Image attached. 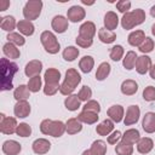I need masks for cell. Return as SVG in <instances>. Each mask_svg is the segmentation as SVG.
Returning <instances> with one entry per match:
<instances>
[{
    "instance_id": "7402d4cb",
    "label": "cell",
    "mask_w": 155,
    "mask_h": 155,
    "mask_svg": "<svg viewBox=\"0 0 155 155\" xmlns=\"http://www.w3.org/2000/svg\"><path fill=\"white\" fill-rule=\"evenodd\" d=\"M145 36H144V33L142 30H136L133 33L130 34L128 36V42L132 45V46H139L143 41H144Z\"/></svg>"
},
{
    "instance_id": "4fadbf2b",
    "label": "cell",
    "mask_w": 155,
    "mask_h": 155,
    "mask_svg": "<svg viewBox=\"0 0 155 155\" xmlns=\"http://www.w3.org/2000/svg\"><path fill=\"white\" fill-rule=\"evenodd\" d=\"M2 151L7 155H17L21 151V145L15 140H6L2 145Z\"/></svg>"
},
{
    "instance_id": "9f6ffc18",
    "label": "cell",
    "mask_w": 155,
    "mask_h": 155,
    "mask_svg": "<svg viewBox=\"0 0 155 155\" xmlns=\"http://www.w3.org/2000/svg\"><path fill=\"white\" fill-rule=\"evenodd\" d=\"M82 155H92V153L90 151V150H86V151H84V154Z\"/></svg>"
},
{
    "instance_id": "ab89813d",
    "label": "cell",
    "mask_w": 155,
    "mask_h": 155,
    "mask_svg": "<svg viewBox=\"0 0 155 155\" xmlns=\"http://www.w3.org/2000/svg\"><path fill=\"white\" fill-rule=\"evenodd\" d=\"M40 86H41V79H40V75L33 76V78L29 80V84H28V88H29V91H31V92H38V91L40 90Z\"/></svg>"
},
{
    "instance_id": "f5cc1de1",
    "label": "cell",
    "mask_w": 155,
    "mask_h": 155,
    "mask_svg": "<svg viewBox=\"0 0 155 155\" xmlns=\"http://www.w3.org/2000/svg\"><path fill=\"white\" fill-rule=\"evenodd\" d=\"M10 6V1H6V0H0V10L1 11H5L7 7Z\"/></svg>"
},
{
    "instance_id": "cb8c5ba5",
    "label": "cell",
    "mask_w": 155,
    "mask_h": 155,
    "mask_svg": "<svg viewBox=\"0 0 155 155\" xmlns=\"http://www.w3.org/2000/svg\"><path fill=\"white\" fill-rule=\"evenodd\" d=\"M18 30L24 35H31L34 33V25L30 23V21H19L17 23Z\"/></svg>"
},
{
    "instance_id": "f6af8a7d",
    "label": "cell",
    "mask_w": 155,
    "mask_h": 155,
    "mask_svg": "<svg viewBox=\"0 0 155 155\" xmlns=\"http://www.w3.org/2000/svg\"><path fill=\"white\" fill-rule=\"evenodd\" d=\"M91 96H92V91L87 86H84L81 88V91L79 92V94H78V97H79L80 101H87V99H90Z\"/></svg>"
},
{
    "instance_id": "60d3db41",
    "label": "cell",
    "mask_w": 155,
    "mask_h": 155,
    "mask_svg": "<svg viewBox=\"0 0 155 155\" xmlns=\"http://www.w3.org/2000/svg\"><path fill=\"white\" fill-rule=\"evenodd\" d=\"M122 54H124V48H122L120 45L114 46V47L111 48V51H110V58H111L113 61H116V62L121 59Z\"/></svg>"
},
{
    "instance_id": "4316f807",
    "label": "cell",
    "mask_w": 155,
    "mask_h": 155,
    "mask_svg": "<svg viewBox=\"0 0 155 155\" xmlns=\"http://www.w3.org/2000/svg\"><path fill=\"white\" fill-rule=\"evenodd\" d=\"M137 140H139V132L137 130H128V131H126V133H125V136L122 138V142L128 143V144H133Z\"/></svg>"
},
{
    "instance_id": "603a6c76",
    "label": "cell",
    "mask_w": 155,
    "mask_h": 155,
    "mask_svg": "<svg viewBox=\"0 0 155 155\" xmlns=\"http://www.w3.org/2000/svg\"><path fill=\"white\" fill-rule=\"evenodd\" d=\"M108 115L111 117V120H114L116 122H120L121 119H122V115H124V109H122L121 105H113L108 110Z\"/></svg>"
},
{
    "instance_id": "5bb4252c",
    "label": "cell",
    "mask_w": 155,
    "mask_h": 155,
    "mask_svg": "<svg viewBox=\"0 0 155 155\" xmlns=\"http://www.w3.org/2000/svg\"><path fill=\"white\" fill-rule=\"evenodd\" d=\"M143 128L148 133H153L155 131V114L147 113L143 119Z\"/></svg>"
},
{
    "instance_id": "3957f363",
    "label": "cell",
    "mask_w": 155,
    "mask_h": 155,
    "mask_svg": "<svg viewBox=\"0 0 155 155\" xmlns=\"http://www.w3.org/2000/svg\"><path fill=\"white\" fill-rule=\"evenodd\" d=\"M80 80H81V78H80V75L78 74V71L74 70V69H69V70L67 71V74H65V80H64V82H63L62 86L59 87L61 92H62L63 94H69V93H71V92L75 90V87L78 86V84L80 82Z\"/></svg>"
},
{
    "instance_id": "8fae6325",
    "label": "cell",
    "mask_w": 155,
    "mask_h": 155,
    "mask_svg": "<svg viewBox=\"0 0 155 155\" xmlns=\"http://www.w3.org/2000/svg\"><path fill=\"white\" fill-rule=\"evenodd\" d=\"M138 117H139V108L137 105H131L127 109V114L125 117V125H132L137 122Z\"/></svg>"
},
{
    "instance_id": "5b68a950",
    "label": "cell",
    "mask_w": 155,
    "mask_h": 155,
    "mask_svg": "<svg viewBox=\"0 0 155 155\" xmlns=\"http://www.w3.org/2000/svg\"><path fill=\"white\" fill-rule=\"evenodd\" d=\"M41 42L45 50L50 53H57L59 51V44L51 31H44L41 34Z\"/></svg>"
},
{
    "instance_id": "2e32d148",
    "label": "cell",
    "mask_w": 155,
    "mask_h": 155,
    "mask_svg": "<svg viewBox=\"0 0 155 155\" xmlns=\"http://www.w3.org/2000/svg\"><path fill=\"white\" fill-rule=\"evenodd\" d=\"M52 28L58 33H63L68 28V21L63 16H56L52 21Z\"/></svg>"
},
{
    "instance_id": "8d00e7d4",
    "label": "cell",
    "mask_w": 155,
    "mask_h": 155,
    "mask_svg": "<svg viewBox=\"0 0 155 155\" xmlns=\"http://www.w3.org/2000/svg\"><path fill=\"white\" fill-rule=\"evenodd\" d=\"M115 150H116V153L119 155H131L132 151H133V148H132V144L121 142L120 144L116 145V149Z\"/></svg>"
},
{
    "instance_id": "f907efd6",
    "label": "cell",
    "mask_w": 155,
    "mask_h": 155,
    "mask_svg": "<svg viewBox=\"0 0 155 155\" xmlns=\"http://www.w3.org/2000/svg\"><path fill=\"white\" fill-rule=\"evenodd\" d=\"M120 137H121V133H120L119 131H115V132L108 138V142H109L110 144H114V143H116V142L120 139Z\"/></svg>"
},
{
    "instance_id": "8992f818",
    "label": "cell",
    "mask_w": 155,
    "mask_h": 155,
    "mask_svg": "<svg viewBox=\"0 0 155 155\" xmlns=\"http://www.w3.org/2000/svg\"><path fill=\"white\" fill-rule=\"evenodd\" d=\"M41 7H42L41 1H28L27 5L24 6V10H23V15L27 18V21L35 19L40 15Z\"/></svg>"
},
{
    "instance_id": "ac0fdd59",
    "label": "cell",
    "mask_w": 155,
    "mask_h": 155,
    "mask_svg": "<svg viewBox=\"0 0 155 155\" xmlns=\"http://www.w3.org/2000/svg\"><path fill=\"white\" fill-rule=\"evenodd\" d=\"M59 78H61V74L56 69H48L45 73V81L48 85H57L59 81Z\"/></svg>"
},
{
    "instance_id": "d6986e66",
    "label": "cell",
    "mask_w": 155,
    "mask_h": 155,
    "mask_svg": "<svg viewBox=\"0 0 155 155\" xmlns=\"http://www.w3.org/2000/svg\"><path fill=\"white\" fill-rule=\"evenodd\" d=\"M137 90H138V85H137L133 80H126V81H124L122 85H121V91H122L124 94L131 96V94L136 93Z\"/></svg>"
},
{
    "instance_id": "74e56055",
    "label": "cell",
    "mask_w": 155,
    "mask_h": 155,
    "mask_svg": "<svg viewBox=\"0 0 155 155\" xmlns=\"http://www.w3.org/2000/svg\"><path fill=\"white\" fill-rule=\"evenodd\" d=\"M93 67V59L90 56H85L81 61H80V68L84 73H90L92 70Z\"/></svg>"
},
{
    "instance_id": "816d5d0a",
    "label": "cell",
    "mask_w": 155,
    "mask_h": 155,
    "mask_svg": "<svg viewBox=\"0 0 155 155\" xmlns=\"http://www.w3.org/2000/svg\"><path fill=\"white\" fill-rule=\"evenodd\" d=\"M76 42L82 47H88L92 45V40H86V39H81V38H76Z\"/></svg>"
},
{
    "instance_id": "681fc988",
    "label": "cell",
    "mask_w": 155,
    "mask_h": 155,
    "mask_svg": "<svg viewBox=\"0 0 155 155\" xmlns=\"http://www.w3.org/2000/svg\"><path fill=\"white\" fill-rule=\"evenodd\" d=\"M116 7L120 12H125L131 7V2L130 1H119V2H116Z\"/></svg>"
},
{
    "instance_id": "1f68e13d",
    "label": "cell",
    "mask_w": 155,
    "mask_h": 155,
    "mask_svg": "<svg viewBox=\"0 0 155 155\" xmlns=\"http://www.w3.org/2000/svg\"><path fill=\"white\" fill-rule=\"evenodd\" d=\"M67 131L70 134L78 133L79 131H81V124L79 122V119H70L67 122Z\"/></svg>"
},
{
    "instance_id": "277c9868",
    "label": "cell",
    "mask_w": 155,
    "mask_h": 155,
    "mask_svg": "<svg viewBox=\"0 0 155 155\" xmlns=\"http://www.w3.org/2000/svg\"><path fill=\"white\" fill-rule=\"evenodd\" d=\"M40 130L45 134H51L53 137H59L63 134L65 127L64 124L61 121H51V120H44L41 122Z\"/></svg>"
},
{
    "instance_id": "e575fe53",
    "label": "cell",
    "mask_w": 155,
    "mask_h": 155,
    "mask_svg": "<svg viewBox=\"0 0 155 155\" xmlns=\"http://www.w3.org/2000/svg\"><path fill=\"white\" fill-rule=\"evenodd\" d=\"M136 62H137V56H136V53H134L133 51H130V52L126 54L125 59H124V67L130 70V69H132V68L136 65Z\"/></svg>"
},
{
    "instance_id": "6da1fadb",
    "label": "cell",
    "mask_w": 155,
    "mask_h": 155,
    "mask_svg": "<svg viewBox=\"0 0 155 155\" xmlns=\"http://www.w3.org/2000/svg\"><path fill=\"white\" fill-rule=\"evenodd\" d=\"M18 71V67L16 63L10 62L6 58H1V73H2V79H1V90H11L12 86V79L13 75Z\"/></svg>"
},
{
    "instance_id": "f1b7e54d",
    "label": "cell",
    "mask_w": 155,
    "mask_h": 155,
    "mask_svg": "<svg viewBox=\"0 0 155 155\" xmlns=\"http://www.w3.org/2000/svg\"><path fill=\"white\" fill-rule=\"evenodd\" d=\"M0 25L4 30H7V31H11L15 29V25H16V22H15V18L12 16H6L4 18H1V22H0Z\"/></svg>"
},
{
    "instance_id": "9c48e42d",
    "label": "cell",
    "mask_w": 155,
    "mask_h": 155,
    "mask_svg": "<svg viewBox=\"0 0 155 155\" xmlns=\"http://www.w3.org/2000/svg\"><path fill=\"white\" fill-rule=\"evenodd\" d=\"M151 67V62H150V58L147 57V56H142V57H138L137 58V62H136V69L139 74H145Z\"/></svg>"
},
{
    "instance_id": "7dc6e473",
    "label": "cell",
    "mask_w": 155,
    "mask_h": 155,
    "mask_svg": "<svg viewBox=\"0 0 155 155\" xmlns=\"http://www.w3.org/2000/svg\"><path fill=\"white\" fill-rule=\"evenodd\" d=\"M99 109H101L99 108V104L96 101H90L84 107V110H88V111H93V113H98Z\"/></svg>"
},
{
    "instance_id": "7a4b0ae2",
    "label": "cell",
    "mask_w": 155,
    "mask_h": 155,
    "mask_svg": "<svg viewBox=\"0 0 155 155\" xmlns=\"http://www.w3.org/2000/svg\"><path fill=\"white\" fill-rule=\"evenodd\" d=\"M144 19H145L144 11L140 10V8H137V10H134L133 12H127V13H125L124 17H122L121 24H122V27H124L125 29H131V28H133L134 25L140 24Z\"/></svg>"
},
{
    "instance_id": "d590c367",
    "label": "cell",
    "mask_w": 155,
    "mask_h": 155,
    "mask_svg": "<svg viewBox=\"0 0 155 155\" xmlns=\"http://www.w3.org/2000/svg\"><path fill=\"white\" fill-rule=\"evenodd\" d=\"M113 128H114L113 122H111L110 120H104L99 126H97V132H98L99 134H102V136H105V134H108Z\"/></svg>"
},
{
    "instance_id": "52a82bcc",
    "label": "cell",
    "mask_w": 155,
    "mask_h": 155,
    "mask_svg": "<svg viewBox=\"0 0 155 155\" xmlns=\"http://www.w3.org/2000/svg\"><path fill=\"white\" fill-rule=\"evenodd\" d=\"M16 120L13 117H5L4 114H1V132L5 134H11L16 131Z\"/></svg>"
},
{
    "instance_id": "ee69618b",
    "label": "cell",
    "mask_w": 155,
    "mask_h": 155,
    "mask_svg": "<svg viewBox=\"0 0 155 155\" xmlns=\"http://www.w3.org/2000/svg\"><path fill=\"white\" fill-rule=\"evenodd\" d=\"M16 132L21 137H28L31 132V128L27 124H19V126H17V128H16Z\"/></svg>"
},
{
    "instance_id": "7bdbcfd3",
    "label": "cell",
    "mask_w": 155,
    "mask_h": 155,
    "mask_svg": "<svg viewBox=\"0 0 155 155\" xmlns=\"http://www.w3.org/2000/svg\"><path fill=\"white\" fill-rule=\"evenodd\" d=\"M154 48V41L150 39V38H145L144 39V41L139 45V50L142 51V52H150L151 50Z\"/></svg>"
},
{
    "instance_id": "6f0895ef",
    "label": "cell",
    "mask_w": 155,
    "mask_h": 155,
    "mask_svg": "<svg viewBox=\"0 0 155 155\" xmlns=\"http://www.w3.org/2000/svg\"><path fill=\"white\" fill-rule=\"evenodd\" d=\"M151 31H153V34H154V35H155V24H154V25H153V29H151Z\"/></svg>"
},
{
    "instance_id": "ffe728a7",
    "label": "cell",
    "mask_w": 155,
    "mask_h": 155,
    "mask_svg": "<svg viewBox=\"0 0 155 155\" xmlns=\"http://www.w3.org/2000/svg\"><path fill=\"white\" fill-rule=\"evenodd\" d=\"M137 149L142 154H147L153 149V140L150 138H140L137 144Z\"/></svg>"
},
{
    "instance_id": "484cf974",
    "label": "cell",
    "mask_w": 155,
    "mask_h": 155,
    "mask_svg": "<svg viewBox=\"0 0 155 155\" xmlns=\"http://www.w3.org/2000/svg\"><path fill=\"white\" fill-rule=\"evenodd\" d=\"M80 121H84V122H87V124H93L97 121L98 116H97V113H93V111H88V110H84L79 117H78Z\"/></svg>"
},
{
    "instance_id": "c3c4849f",
    "label": "cell",
    "mask_w": 155,
    "mask_h": 155,
    "mask_svg": "<svg viewBox=\"0 0 155 155\" xmlns=\"http://www.w3.org/2000/svg\"><path fill=\"white\" fill-rule=\"evenodd\" d=\"M58 88H59L58 84H57V85H48V84H46V86H45V88H44V92H45V94L51 96V94L56 93Z\"/></svg>"
},
{
    "instance_id": "4dcf8cb0",
    "label": "cell",
    "mask_w": 155,
    "mask_h": 155,
    "mask_svg": "<svg viewBox=\"0 0 155 155\" xmlns=\"http://www.w3.org/2000/svg\"><path fill=\"white\" fill-rule=\"evenodd\" d=\"M64 104H65V108H67V109H69V110H76V109L80 107V99H79L78 96L71 94V96H69V97L65 99Z\"/></svg>"
},
{
    "instance_id": "44dd1931",
    "label": "cell",
    "mask_w": 155,
    "mask_h": 155,
    "mask_svg": "<svg viewBox=\"0 0 155 155\" xmlns=\"http://www.w3.org/2000/svg\"><path fill=\"white\" fill-rule=\"evenodd\" d=\"M117 22H119V21H117V16H116L114 12H108V13L105 15V17H104V24H105L107 29L110 30V31L116 28Z\"/></svg>"
},
{
    "instance_id": "f546056e",
    "label": "cell",
    "mask_w": 155,
    "mask_h": 155,
    "mask_svg": "<svg viewBox=\"0 0 155 155\" xmlns=\"http://www.w3.org/2000/svg\"><path fill=\"white\" fill-rule=\"evenodd\" d=\"M4 53L10 58H18L19 57L18 48H16V46L11 42H7L6 45H4Z\"/></svg>"
},
{
    "instance_id": "d4e9b609",
    "label": "cell",
    "mask_w": 155,
    "mask_h": 155,
    "mask_svg": "<svg viewBox=\"0 0 155 155\" xmlns=\"http://www.w3.org/2000/svg\"><path fill=\"white\" fill-rule=\"evenodd\" d=\"M98 35H99L101 41H103V42H105V44H110V42H113V41L116 39V35H115L113 31H110V30H108V29H104V28H102V29L99 30Z\"/></svg>"
},
{
    "instance_id": "7c38bea8",
    "label": "cell",
    "mask_w": 155,
    "mask_h": 155,
    "mask_svg": "<svg viewBox=\"0 0 155 155\" xmlns=\"http://www.w3.org/2000/svg\"><path fill=\"white\" fill-rule=\"evenodd\" d=\"M85 17V11L80 6H73L68 10V18L73 22H79Z\"/></svg>"
},
{
    "instance_id": "bcb514c9",
    "label": "cell",
    "mask_w": 155,
    "mask_h": 155,
    "mask_svg": "<svg viewBox=\"0 0 155 155\" xmlns=\"http://www.w3.org/2000/svg\"><path fill=\"white\" fill-rule=\"evenodd\" d=\"M143 98L145 99V101H154L155 99V88L153 87V86H149V87H147L145 90H144V92H143Z\"/></svg>"
},
{
    "instance_id": "ba28073f",
    "label": "cell",
    "mask_w": 155,
    "mask_h": 155,
    "mask_svg": "<svg viewBox=\"0 0 155 155\" xmlns=\"http://www.w3.org/2000/svg\"><path fill=\"white\" fill-rule=\"evenodd\" d=\"M96 33V27L92 22H86L80 27V33L78 38L86 39V40H92V36Z\"/></svg>"
},
{
    "instance_id": "d6a6232c",
    "label": "cell",
    "mask_w": 155,
    "mask_h": 155,
    "mask_svg": "<svg viewBox=\"0 0 155 155\" xmlns=\"http://www.w3.org/2000/svg\"><path fill=\"white\" fill-rule=\"evenodd\" d=\"M109 71H110V65H109V63H105V62L102 63V64L99 65L97 73H96V79H97V80H104V79L108 76Z\"/></svg>"
},
{
    "instance_id": "11a10c76",
    "label": "cell",
    "mask_w": 155,
    "mask_h": 155,
    "mask_svg": "<svg viewBox=\"0 0 155 155\" xmlns=\"http://www.w3.org/2000/svg\"><path fill=\"white\" fill-rule=\"evenodd\" d=\"M150 13H151V16H153V17H155V6H153V7H151Z\"/></svg>"
},
{
    "instance_id": "30bf717a",
    "label": "cell",
    "mask_w": 155,
    "mask_h": 155,
    "mask_svg": "<svg viewBox=\"0 0 155 155\" xmlns=\"http://www.w3.org/2000/svg\"><path fill=\"white\" fill-rule=\"evenodd\" d=\"M30 113V105L25 101H19L15 105V115L18 117H27Z\"/></svg>"
},
{
    "instance_id": "83f0119b",
    "label": "cell",
    "mask_w": 155,
    "mask_h": 155,
    "mask_svg": "<svg viewBox=\"0 0 155 155\" xmlns=\"http://www.w3.org/2000/svg\"><path fill=\"white\" fill-rule=\"evenodd\" d=\"M105 150H107V145L102 140H96L92 144L91 149H90V151L92 153V155H104Z\"/></svg>"
},
{
    "instance_id": "db71d44e",
    "label": "cell",
    "mask_w": 155,
    "mask_h": 155,
    "mask_svg": "<svg viewBox=\"0 0 155 155\" xmlns=\"http://www.w3.org/2000/svg\"><path fill=\"white\" fill-rule=\"evenodd\" d=\"M150 76H151L153 79H155V65L150 67Z\"/></svg>"
},
{
    "instance_id": "e0dca14e",
    "label": "cell",
    "mask_w": 155,
    "mask_h": 155,
    "mask_svg": "<svg viewBox=\"0 0 155 155\" xmlns=\"http://www.w3.org/2000/svg\"><path fill=\"white\" fill-rule=\"evenodd\" d=\"M50 149V142H47L46 139H36L33 143V150L36 154H45L46 151H48Z\"/></svg>"
},
{
    "instance_id": "9a60e30c",
    "label": "cell",
    "mask_w": 155,
    "mask_h": 155,
    "mask_svg": "<svg viewBox=\"0 0 155 155\" xmlns=\"http://www.w3.org/2000/svg\"><path fill=\"white\" fill-rule=\"evenodd\" d=\"M41 67H42L41 65V62H39V61H31L25 67V74H27V76L33 78V76L39 75V73L41 71Z\"/></svg>"
},
{
    "instance_id": "836d02e7",
    "label": "cell",
    "mask_w": 155,
    "mask_h": 155,
    "mask_svg": "<svg viewBox=\"0 0 155 155\" xmlns=\"http://www.w3.org/2000/svg\"><path fill=\"white\" fill-rule=\"evenodd\" d=\"M28 97H29V88H28V86L21 85L15 91V98L17 101H25Z\"/></svg>"
},
{
    "instance_id": "b9f144b4",
    "label": "cell",
    "mask_w": 155,
    "mask_h": 155,
    "mask_svg": "<svg viewBox=\"0 0 155 155\" xmlns=\"http://www.w3.org/2000/svg\"><path fill=\"white\" fill-rule=\"evenodd\" d=\"M7 39L11 44H15V45H18V46L24 45V38L22 35L17 34V33H10L7 35Z\"/></svg>"
},
{
    "instance_id": "f35d334b",
    "label": "cell",
    "mask_w": 155,
    "mask_h": 155,
    "mask_svg": "<svg viewBox=\"0 0 155 155\" xmlns=\"http://www.w3.org/2000/svg\"><path fill=\"white\" fill-rule=\"evenodd\" d=\"M78 54H79V50L75 48V47H73V46L67 47V48L64 50V52H63L64 59H65V61H69V62L74 61V59L78 57Z\"/></svg>"
}]
</instances>
